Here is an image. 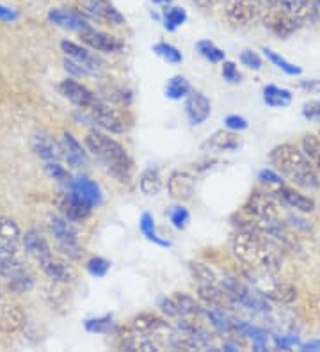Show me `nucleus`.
Instances as JSON below:
<instances>
[{
    "label": "nucleus",
    "instance_id": "1",
    "mask_svg": "<svg viewBox=\"0 0 320 352\" xmlns=\"http://www.w3.org/2000/svg\"><path fill=\"white\" fill-rule=\"evenodd\" d=\"M230 248L240 263L255 271L277 272L281 267L283 251L246 221H240L239 230L231 236Z\"/></svg>",
    "mask_w": 320,
    "mask_h": 352
},
{
    "label": "nucleus",
    "instance_id": "2",
    "mask_svg": "<svg viewBox=\"0 0 320 352\" xmlns=\"http://www.w3.org/2000/svg\"><path fill=\"white\" fill-rule=\"evenodd\" d=\"M269 159L274 168L292 184L304 189H320V173L317 171L312 160L308 159L303 148L285 142L273 148Z\"/></svg>",
    "mask_w": 320,
    "mask_h": 352
},
{
    "label": "nucleus",
    "instance_id": "3",
    "mask_svg": "<svg viewBox=\"0 0 320 352\" xmlns=\"http://www.w3.org/2000/svg\"><path fill=\"white\" fill-rule=\"evenodd\" d=\"M85 148L102 162L103 168L121 184H128L134 175V160L120 142L109 138L107 133L91 130L85 135Z\"/></svg>",
    "mask_w": 320,
    "mask_h": 352
},
{
    "label": "nucleus",
    "instance_id": "4",
    "mask_svg": "<svg viewBox=\"0 0 320 352\" xmlns=\"http://www.w3.org/2000/svg\"><path fill=\"white\" fill-rule=\"evenodd\" d=\"M248 278L253 283V287L256 290H260L269 301L277 302V305H290V302L297 299V290H295L294 285L286 283L283 279H276L274 278V272L251 269Z\"/></svg>",
    "mask_w": 320,
    "mask_h": 352
},
{
    "label": "nucleus",
    "instance_id": "5",
    "mask_svg": "<svg viewBox=\"0 0 320 352\" xmlns=\"http://www.w3.org/2000/svg\"><path fill=\"white\" fill-rule=\"evenodd\" d=\"M84 120L89 121V125L98 126V129L105 130V132L111 133H123L127 132L128 125H130V120H128L127 112L120 111V109H114L111 103H107L105 100L98 98V102L94 103L93 107L84 111Z\"/></svg>",
    "mask_w": 320,
    "mask_h": 352
},
{
    "label": "nucleus",
    "instance_id": "6",
    "mask_svg": "<svg viewBox=\"0 0 320 352\" xmlns=\"http://www.w3.org/2000/svg\"><path fill=\"white\" fill-rule=\"evenodd\" d=\"M222 287L226 288L228 294L233 297L235 305H240L246 309L258 311V314H267V311H270L269 299H267L260 290H256L255 287H249V285L242 283L240 279H222Z\"/></svg>",
    "mask_w": 320,
    "mask_h": 352
},
{
    "label": "nucleus",
    "instance_id": "7",
    "mask_svg": "<svg viewBox=\"0 0 320 352\" xmlns=\"http://www.w3.org/2000/svg\"><path fill=\"white\" fill-rule=\"evenodd\" d=\"M48 228H50V233L56 239L57 245L66 256H70L72 260H78L82 256L78 233L72 221L66 219L64 215H50L48 217Z\"/></svg>",
    "mask_w": 320,
    "mask_h": 352
},
{
    "label": "nucleus",
    "instance_id": "8",
    "mask_svg": "<svg viewBox=\"0 0 320 352\" xmlns=\"http://www.w3.org/2000/svg\"><path fill=\"white\" fill-rule=\"evenodd\" d=\"M281 208L283 203L276 192L265 190H255L244 205V212L256 219H281Z\"/></svg>",
    "mask_w": 320,
    "mask_h": 352
},
{
    "label": "nucleus",
    "instance_id": "9",
    "mask_svg": "<svg viewBox=\"0 0 320 352\" xmlns=\"http://www.w3.org/2000/svg\"><path fill=\"white\" fill-rule=\"evenodd\" d=\"M77 8L82 14L94 22L105 23V25H123L125 23V16L116 9L111 0H77Z\"/></svg>",
    "mask_w": 320,
    "mask_h": 352
},
{
    "label": "nucleus",
    "instance_id": "10",
    "mask_svg": "<svg viewBox=\"0 0 320 352\" xmlns=\"http://www.w3.org/2000/svg\"><path fill=\"white\" fill-rule=\"evenodd\" d=\"M260 18H262V23H264L265 29L281 39L290 38L292 34H295V32H297V30L303 27V23L299 22V20H295L294 16H290L288 13H285L283 9L274 8V6H270V8H265Z\"/></svg>",
    "mask_w": 320,
    "mask_h": 352
},
{
    "label": "nucleus",
    "instance_id": "11",
    "mask_svg": "<svg viewBox=\"0 0 320 352\" xmlns=\"http://www.w3.org/2000/svg\"><path fill=\"white\" fill-rule=\"evenodd\" d=\"M262 9L256 0H226L224 14L231 25L246 27L262 16Z\"/></svg>",
    "mask_w": 320,
    "mask_h": 352
},
{
    "label": "nucleus",
    "instance_id": "12",
    "mask_svg": "<svg viewBox=\"0 0 320 352\" xmlns=\"http://www.w3.org/2000/svg\"><path fill=\"white\" fill-rule=\"evenodd\" d=\"M0 274L8 279L9 287H11L13 292H29L32 285H34V278L29 274L25 267L18 262L17 256L6 258V260L0 262Z\"/></svg>",
    "mask_w": 320,
    "mask_h": 352
},
{
    "label": "nucleus",
    "instance_id": "13",
    "mask_svg": "<svg viewBox=\"0 0 320 352\" xmlns=\"http://www.w3.org/2000/svg\"><path fill=\"white\" fill-rule=\"evenodd\" d=\"M48 22L54 23L56 27H61L70 32H78L89 29V18L82 14L78 9H50L48 11Z\"/></svg>",
    "mask_w": 320,
    "mask_h": 352
},
{
    "label": "nucleus",
    "instance_id": "14",
    "mask_svg": "<svg viewBox=\"0 0 320 352\" xmlns=\"http://www.w3.org/2000/svg\"><path fill=\"white\" fill-rule=\"evenodd\" d=\"M78 36H81L82 43H85L93 50L102 52V54H118L123 48V41L120 38H116L109 32H103V30L94 29V27L82 30Z\"/></svg>",
    "mask_w": 320,
    "mask_h": 352
},
{
    "label": "nucleus",
    "instance_id": "15",
    "mask_svg": "<svg viewBox=\"0 0 320 352\" xmlns=\"http://www.w3.org/2000/svg\"><path fill=\"white\" fill-rule=\"evenodd\" d=\"M59 91L64 98L70 100V102H72L73 105H77L78 109H84V111L93 107L94 103L98 102L100 98V96L94 95L89 87H85L84 84L73 80V78H66V80L61 82Z\"/></svg>",
    "mask_w": 320,
    "mask_h": 352
},
{
    "label": "nucleus",
    "instance_id": "16",
    "mask_svg": "<svg viewBox=\"0 0 320 352\" xmlns=\"http://www.w3.org/2000/svg\"><path fill=\"white\" fill-rule=\"evenodd\" d=\"M61 50L66 54V57H70V59H73L75 63H78L82 68L87 69L89 75H98L103 69V66H105L102 60L94 56V54H91L87 48L81 47V45L77 43H73V41H68V39L61 41Z\"/></svg>",
    "mask_w": 320,
    "mask_h": 352
},
{
    "label": "nucleus",
    "instance_id": "17",
    "mask_svg": "<svg viewBox=\"0 0 320 352\" xmlns=\"http://www.w3.org/2000/svg\"><path fill=\"white\" fill-rule=\"evenodd\" d=\"M30 148L36 157L45 162H54V160H61L64 157L63 144L52 138L48 132H36L30 138Z\"/></svg>",
    "mask_w": 320,
    "mask_h": 352
},
{
    "label": "nucleus",
    "instance_id": "18",
    "mask_svg": "<svg viewBox=\"0 0 320 352\" xmlns=\"http://www.w3.org/2000/svg\"><path fill=\"white\" fill-rule=\"evenodd\" d=\"M21 242V232L11 217H0V262L14 256Z\"/></svg>",
    "mask_w": 320,
    "mask_h": 352
},
{
    "label": "nucleus",
    "instance_id": "19",
    "mask_svg": "<svg viewBox=\"0 0 320 352\" xmlns=\"http://www.w3.org/2000/svg\"><path fill=\"white\" fill-rule=\"evenodd\" d=\"M59 208L61 215H64L66 219H70L72 223H82V221L89 217L94 206L85 201V199H82L75 192L68 190L59 201Z\"/></svg>",
    "mask_w": 320,
    "mask_h": 352
},
{
    "label": "nucleus",
    "instance_id": "20",
    "mask_svg": "<svg viewBox=\"0 0 320 352\" xmlns=\"http://www.w3.org/2000/svg\"><path fill=\"white\" fill-rule=\"evenodd\" d=\"M212 114V103L200 91H191V95L185 98V116L191 121V125H203Z\"/></svg>",
    "mask_w": 320,
    "mask_h": 352
},
{
    "label": "nucleus",
    "instance_id": "21",
    "mask_svg": "<svg viewBox=\"0 0 320 352\" xmlns=\"http://www.w3.org/2000/svg\"><path fill=\"white\" fill-rule=\"evenodd\" d=\"M198 297L206 306H215V308L226 309L235 305L233 297L219 283H200L198 285Z\"/></svg>",
    "mask_w": 320,
    "mask_h": 352
},
{
    "label": "nucleus",
    "instance_id": "22",
    "mask_svg": "<svg viewBox=\"0 0 320 352\" xmlns=\"http://www.w3.org/2000/svg\"><path fill=\"white\" fill-rule=\"evenodd\" d=\"M274 192H276L277 198L281 199L283 205L290 206L292 210L301 212V214H310V212L315 210V201L304 196V194H301L299 190L292 189V187L281 185V187H276Z\"/></svg>",
    "mask_w": 320,
    "mask_h": 352
},
{
    "label": "nucleus",
    "instance_id": "23",
    "mask_svg": "<svg viewBox=\"0 0 320 352\" xmlns=\"http://www.w3.org/2000/svg\"><path fill=\"white\" fill-rule=\"evenodd\" d=\"M167 190L178 201H187L194 194V176L187 171L171 173L167 180Z\"/></svg>",
    "mask_w": 320,
    "mask_h": 352
},
{
    "label": "nucleus",
    "instance_id": "24",
    "mask_svg": "<svg viewBox=\"0 0 320 352\" xmlns=\"http://www.w3.org/2000/svg\"><path fill=\"white\" fill-rule=\"evenodd\" d=\"M25 322L23 311L8 297L0 296V329L2 331H17Z\"/></svg>",
    "mask_w": 320,
    "mask_h": 352
},
{
    "label": "nucleus",
    "instance_id": "25",
    "mask_svg": "<svg viewBox=\"0 0 320 352\" xmlns=\"http://www.w3.org/2000/svg\"><path fill=\"white\" fill-rule=\"evenodd\" d=\"M68 190L75 192L77 196H81L82 199H85L87 203H91L93 206H98L102 203V189L96 182H93L87 176H77L73 178L72 184L68 185Z\"/></svg>",
    "mask_w": 320,
    "mask_h": 352
},
{
    "label": "nucleus",
    "instance_id": "26",
    "mask_svg": "<svg viewBox=\"0 0 320 352\" xmlns=\"http://www.w3.org/2000/svg\"><path fill=\"white\" fill-rule=\"evenodd\" d=\"M61 144H63V153L66 162L75 169L84 168L85 164H87V151H85L84 146L75 139V135L70 132H64L63 142H61Z\"/></svg>",
    "mask_w": 320,
    "mask_h": 352
},
{
    "label": "nucleus",
    "instance_id": "27",
    "mask_svg": "<svg viewBox=\"0 0 320 352\" xmlns=\"http://www.w3.org/2000/svg\"><path fill=\"white\" fill-rule=\"evenodd\" d=\"M240 138L233 130H217L205 141L203 148L212 151H235L239 150Z\"/></svg>",
    "mask_w": 320,
    "mask_h": 352
},
{
    "label": "nucleus",
    "instance_id": "28",
    "mask_svg": "<svg viewBox=\"0 0 320 352\" xmlns=\"http://www.w3.org/2000/svg\"><path fill=\"white\" fill-rule=\"evenodd\" d=\"M167 327V322L162 317H158L155 314H141L132 318L130 329L132 333H139V335H158L160 331Z\"/></svg>",
    "mask_w": 320,
    "mask_h": 352
},
{
    "label": "nucleus",
    "instance_id": "29",
    "mask_svg": "<svg viewBox=\"0 0 320 352\" xmlns=\"http://www.w3.org/2000/svg\"><path fill=\"white\" fill-rule=\"evenodd\" d=\"M38 263L41 265L43 272H45L52 281H57V283H68V281H72L73 279L72 269H70L64 262H61L59 258L54 256V254H48V256L41 258Z\"/></svg>",
    "mask_w": 320,
    "mask_h": 352
},
{
    "label": "nucleus",
    "instance_id": "30",
    "mask_svg": "<svg viewBox=\"0 0 320 352\" xmlns=\"http://www.w3.org/2000/svg\"><path fill=\"white\" fill-rule=\"evenodd\" d=\"M21 245H23V250H25L27 254H30L36 260H41V258L48 256L52 254L50 244L47 242V239L41 235L36 230H29L25 235H21Z\"/></svg>",
    "mask_w": 320,
    "mask_h": 352
},
{
    "label": "nucleus",
    "instance_id": "31",
    "mask_svg": "<svg viewBox=\"0 0 320 352\" xmlns=\"http://www.w3.org/2000/svg\"><path fill=\"white\" fill-rule=\"evenodd\" d=\"M264 102L267 107L273 109H283L288 107L292 103V93L288 89L277 86H265L264 87Z\"/></svg>",
    "mask_w": 320,
    "mask_h": 352
},
{
    "label": "nucleus",
    "instance_id": "32",
    "mask_svg": "<svg viewBox=\"0 0 320 352\" xmlns=\"http://www.w3.org/2000/svg\"><path fill=\"white\" fill-rule=\"evenodd\" d=\"M160 189H162V178H160L158 169H145L141 173V176H139V190L145 196H157L160 192Z\"/></svg>",
    "mask_w": 320,
    "mask_h": 352
},
{
    "label": "nucleus",
    "instance_id": "33",
    "mask_svg": "<svg viewBox=\"0 0 320 352\" xmlns=\"http://www.w3.org/2000/svg\"><path fill=\"white\" fill-rule=\"evenodd\" d=\"M203 314L206 315V318H209L210 322H212V326L215 327V329L222 331V333H231V331H235V322L231 320L230 317H228V314L224 311V308L206 306V308L203 309Z\"/></svg>",
    "mask_w": 320,
    "mask_h": 352
},
{
    "label": "nucleus",
    "instance_id": "34",
    "mask_svg": "<svg viewBox=\"0 0 320 352\" xmlns=\"http://www.w3.org/2000/svg\"><path fill=\"white\" fill-rule=\"evenodd\" d=\"M235 331L240 333L242 336H249V338H253V344H255V347L258 349V351H264V349L267 347L269 335H267L264 329H260V327L253 326V324L249 322H235Z\"/></svg>",
    "mask_w": 320,
    "mask_h": 352
},
{
    "label": "nucleus",
    "instance_id": "35",
    "mask_svg": "<svg viewBox=\"0 0 320 352\" xmlns=\"http://www.w3.org/2000/svg\"><path fill=\"white\" fill-rule=\"evenodd\" d=\"M191 91L192 87L187 78L182 77V75H175L167 80L164 93L169 100H184L191 95Z\"/></svg>",
    "mask_w": 320,
    "mask_h": 352
},
{
    "label": "nucleus",
    "instance_id": "36",
    "mask_svg": "<svg viewBox=\"0 0 320 352\" xmlns=\"http://www.w3.org/2000/svg\"><path fill=\"white\" fill-rule=\"evenodd\" d=\"M187 22V11L178 6H166L162 11V23L169 32H175L178 27Z\"/></svg>",
    "mask_w": 320,
    "mask_h": 352
},
{
    "label": "nucleus",
    "instance_id": "37",
    "mask_svg": "<svg viewBox=\"0 0 320 352\" xmlns=\"http://www.w3.org/2000/svg\"><path fill=\"white\" fill-rule=\"evenodd\" d=\"M139 228H141V233L148 239L149 242H153V244L157 245H162V248H169L171 245L169 241H164L162 236L158 235L153 215L148 214V212H145V214L141 215V219H139Z\"/></svg>",
    "mask_w": 320,
    "mask_h": 352
},
{
    "label": "nucleus",
    "instance_id": "38",
    "mask_svg": "<svg viewBox=\"0 0 320 352\" xmlns=\"http://www.w3.org/2000/svg\"><path fill=\"white\" fill-rule=\"evenodd\" d=\"M262 52H264V56L267 57V60H270L277 69H281L283 74L290 75V77H299V75H303V69L299 68V66H295L294 63H290V60H286L283 56H279V54L274 52L273 48L264 47V50Z\"/></svg>",
    "mask_w": 320,
    "mask_h": 352
},
{
    "label": "nucleus",
    "instance_id": "39",
    "mask_svg": "<svg viewBox=\"0 0 320 352\" xmlns=\"http://www.w3.org/2000/svg\"><path fill=\"white\" fill-rule=\"evenodd\" d=\"M196 50L203 59L212 63V65H219V63H222V60H226V54H224V50H221V48H219L215 43H212L210 39H201V41H198Z\"/></svg>",
    "mask_w": 320,
    "mask_h": 352
},
{
    "label": "nucleus",
    "instance_id": "40",
    "mask_svg": "<svg viewBox=\"0 0 320 352\" xmlns=\"http://www.w3.org/2000/svg\"><path fill=\"white\" fill-rule=\"evenodd\" d=\"M100 93H102V100H105L107 103L127 105V103L132 102V93L128 89H125V87L114 86V84H111V86H103L102 89H100Z\"/></svg>",
    "mask_w": 320,
    "mask_h": 352
},
{
    "label": "nucleus",
    "instance_id": "41",
    "mask_svg": "<svg viewBox=\"0 0 320 352\" xmlns=\"http://www.w3.org/2000/svg\"><path fill=\"white\" fill-rule=\"evenodd\" d=\"M176 306H178L180 317H192V315H201L203 314V308L196 302V299L187 294H176L173 296Z\"/></svg>",
    "mask_w": 320,
    "mask_h": 352
},
{
    "label": "nucleus",
    "instance_id": "42",
    "mask_svg": "<svg viewBox=\"0 0 320 352\" xmlns=\"http://www.w3.org/2000/svg\"><path fill=\"white\" fill-rule=\"evenodd\" d=\"M301 148L308 155V159L312 160L317 171L320 173V135H313V133L304 135L301 141Z\"/></svg>",
    "mask_w": 320,
    "mask_h": 352
},
{
    "label": "nucleus",
    "instance_id": "43",
    "mask_svg": "<svg viewBox=\"0 0 320 352\" xmlns=\"http://www.w3.org/2000/svg\"><path fill=\"white\" fill-rule=\"evenodd\" d=\"M153 52L157 54L160 59H164L169 65H180L182 60H184V56H182V52L175 47V45L166 43V41H160V43L153 45Z\"/></svg>",
    "mask_w": 320,
    "mask_h": 352
},
{
    "label": "nucleus",
    "instance_id": "44",
    "mask_svg": "<svg viewBox=\"0 0 320 352\" xmlns=\"http://www.w3.org/2000/svg\"><path fill=\"white\" fill-rule=\"evenodd\" d=\"M189 269H191L194 279H198V283H219L217 274L206 263L191 262L189 263Z\"/></svg>",
    "mask_w": 320,
    "mask_h": 352
},
{
    "label": "nucleus",
    "instance_id": "45",
    "mask_svg": "<svg viewBox=\"0 0 320 352\" xmlns=\"http://www.w3.org/2000/svg\"><path fill=\"white\" fill-rule=\"evenodd\" d=\"M45 171H47V175L50 176V180L57 182V184H61V185H66V187H68L73 180L72 175L68 173V169L64 168V166H61L59 160H54V162L45 164Z\"/></svg>",
    "mask_w": 320,
    "mask_h": 352
},
{
    "label": "nucleus",
    "instance_id": "46",
    "mask_svg": "<svg viewBox=\"0 0 320 352\" xmlns=\"http://www.w3.org/2000/svg\"><path fill=\"white\" fill-rule=\"evenodd\" d=\"M112 326H114L112 315L87 318V320L84 322L85 331H89V333H98V335H107V333H111Z\"/></svg>",
    "mask_w": 320,
    "mask_h": 352
},
{
    "label": "nucleus",
    "instance_id": "47",
    "mask_svg": "<svg viewBox=\"0 0 320 352\" xmlns=\"http://www.w3.org/2000/svg\"><path fill=\"white\" fill-rule=\"evenodd\" d=\"M85 269H87V272H89L91 276H94V278H105L107 272L111 271V262L102 256H93L91 260H87Z\"/></svg>",
    "mask_w": 320,
    "mask_h": 352
},
{
    "label": "nucleus",
    "instance_id": "48",
    "mask_svg": "<svg viewBox=\"0 0 320 352\" xmlns=\"http://www.w3.org/2000/svg\"><path fill=\"white\" fill-rule=\"evenodd\" d=\"M167 215H169V221L173 223V226H175L176 230H185L189 224V221H191V214H189L187 208L182 205L169 208Z\"/></svg>",
    "mask_w": 320,
    "mask_h": 352
},
{
    "label": "nucleus",
    "instance_id": "49",
    "mask_svg": "<svg viewBox=\"0 0 320 352\" xmlns=\"http://www.w3.org/2000/svg\"><path fill=\"white\" fill-rule=\"evenodd\" d=\"M240 63H242L246 68L255 69V72H260L264 68V60L262 57L256 54L255 50H242L240 52Z\"/></svg>",
    "mask_w": 320,
    "mask_h": 352
},
{
    "label": "nucleus",
    "instance_id": "50",
    "mask_svg": "<svg viewBox=\"0 0 320 352\" xmlns=\"http://www.w3.org/2000/svg\"><path fill=\"white\" fill-rule=\"evenodd\" d=\"M222 78L228 82V84H239L242 80V75H240L239 68L235 65L233 60H222Z\"/></svg>",
    "mask_w": 320,
    "mask_h": 352
},
{
    "label": "nucleus",
    "instance_id": "51",
    "mask_svg": "<svg viewBox=\"0 0 320 352\" xmlns=\"http://www.w3.org/2000/svg\"><path fill=\"white\" fill-rule=\"evenodd\" d=\"M258 180H260L262 184L274 185V187H281V185H285L283 175L277 171V169H262V171L258 173Z\"/></svg>",
    "mask_w": 320,
    "mask_h": 352
},
{
    "label": "nucleus",
    "instance_id": "52",
    "mask_svg": "<svg viewBox=\"0 0 320 352\" xmlns=\"http://www.w3.org/2000/svg\"><path fill=\"white\" fill-rule=\"evenodd\" d=\"M303 118L312 123H320V100H310L303 105Z\"/></svg>",
    "mask_w": 320,
    "mask_h": 352
},
{
    "label": "nucleus",
    "instance_id": "53",
    "mask_svg": "<svg viewBox=\"0 0 320 352\" xmlns=\"http://www.w3.org/2000/svg\"><path fill=\"white\" fill-rule=\"evenodd\" d=\"M158 308H160V311H162L166 317H171V318L180 317L178 306H176L173 297H160V299H158Z\"/></svg>",
    "mask_w": 320,
    "mask_h": 352
},
{
    "label": "nucleus",
    "instance_id": "54",
    "mask_svg": "<svg viewBox=\"0 0 320 352\" xmlns=\"http://www.w3.org/2000/svg\"><path fill=\"white\" fill-rule=\"evenodd\" d=\"M224 126L228 130H233V132H242V130L248 129L249 123L246 118L239 116V114H231V116L224 118Z\"/></svg>",
    "mask_w": 320,
    "mask_h": 352
},
{
    "label": "nucleus",
    "instance_id": "55",
    "mask_svg": "<svg viewBox=\"0 0 320 352\" xmlns=\"http://www.w3.org/2000/svg\"><path fill=\"white\" fill-rule=\"evenodd\" d=\"M274 344H276L277 349H281V351H288V349L299 345V338H297V335L274 336Z\"/></svg>",
    "mask_w": 320,
    "mask_h": 352
},
{
    "label": "nucleus",
    "instance_id": "56",
    "mask_svg": "<svg viewBox=\"0 0 320 352\" xmlns=\"http://www.w3.org/2000/svg\"><path fill=\"white\" fill-rule=\"evenodd\" d=\"M64 68H66V72H70V74L77 75V77H89V72L85 68H82L78 63H75L73 59H70V57H66L64 59Z\"/></svg>",
    "mask_w": 320,
    "mask_h": 352
},
{
    "label": "nucleus",
    "instance_id": "57",
    "mask_svg": "<svg viewBox=\"0 0 320 352\" xmlns=\"http://www.w3.org/2000/svg\"><path fill=\"white\" fill-rule=\"evenodd\" d=\"M18 20V13L14 11V9L8 8V6L0 4V22H17Z\"/></svg>",
    "mask_w": 320,
    "mask_h": 352
},
{
    "label": "nucleus",
    "instance_id": "58",
    "mask_svg": "<svg viewBox=\"0 0 320 352\" xmlns=\"http://www.w3.org/2000/svg\"><path fill=\"white\" fill-rule=\"evenodd\" d=\"M301 87L310 93H315V95H320V80H303L301 82Z\"/></svg>",
    "mask_w": 320,
    "mask_h": 352
},
{
    "label": "nucleus",
    "instance_id": "59",
    "mask_svg": "<svg viewBox=\"0 0 320 352\" xmlns=\"http://www.w3.org/2000/svg\"><path fill=\"white\" fill-rule=\"evenodd\" d=\"M301 349H303V351H320V340L308 342V344H301Z\"/></svg>",
    "mask_w": 320,
    "mask_h": 352
},
{
    "label": "nucleus",
    "instance_id": "60",
    "mask_svg": "<svg viewBox=\"0 0 320 352\" xmlns=\"http://www.w3.org/2000/svg\"><path fill=\"white\" fill-rule=\"evenodd\" d=\"M315 6V23H320V0H313Z\"/></svg>",
    "mask_w": 320,
    "mask_h": 352
},
{
    "label": "nucleus",
    "instance_id": "61",
    "mask_svg": "<svg viewBox=\"0 0 320 352\" xmlns=\"http://www.w3.org/2000/svg\"><path fill=\"white\" fill-rule=\"evenodd\" d=\"M256 2H258V4L262 6V8H270V6H273V2L274 0H256Z\"/></svg>",
    "mask_w": 320,
    "mask_h": 352
},
{
    "label": "nucleus",
    "instance_id": "62",
    "mask_svg": "<svg viewBox=\"0 0 320 352\" xmlns=\"http://www.w3.org/2000/svg\"><path fill=\"white\" fill-rule=\"evenodd\" d=\"M151 2H153V4L164 6V8H166V6H171V2H173V0H151Z\"/></svg>",
    "mask_w": 320,
    "mask_h": 352
},
{
    "label": "nucleus",
    "instance_id": "63",
    "mask_svg": "<svg viewBox=\"0 0 320 352\" xmlns=\"http://www.w3.org/2000/svg\"><path fill=\"white\" fill-rule=\"evenodd\" d=\"M319 135H320V133H319Z\"/></svg>",
    "mask_w": 320,
    "mask_h": 352
}]
</instances>
